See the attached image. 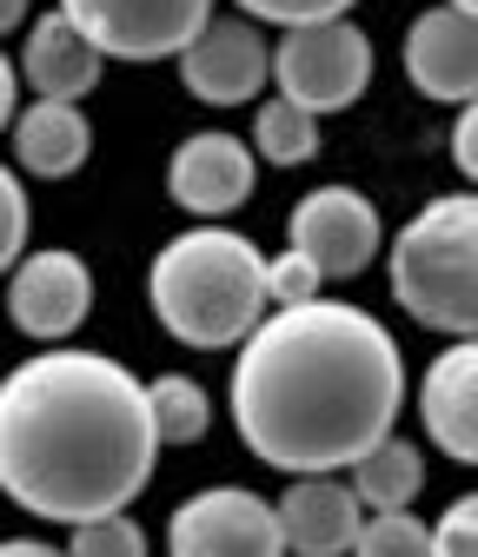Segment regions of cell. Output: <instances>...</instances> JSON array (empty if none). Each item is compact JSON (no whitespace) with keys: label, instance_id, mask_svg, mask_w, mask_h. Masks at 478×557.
Returning <instances> with one entry per match:
<instances>
[{"label":"cell","instance_id":"11","mask_svg":"<svg viewBox=\"0 0 478 557\" xmlns=\"http://www.w3.org/2000/svg\"><path fill=\"white\" fill-rule=\"evenodd\" d=\"M253 180H259V160L240 133H186L173 160H167V199L180 213H199V220H226L253 199Z\"/></svg>","mask_w":478,"mask_h":557},{"label":"cell","instance_id":"3","mask_svg":"<svg viewBox=\"0 0 478 557\" xmlns=\"http://www.w3.org/2000/svg\"><path fill=\"white\" fill-rule=\"evenodd\" d=\"M147 299H154V319L180 345L226 352V345H240L272 312L266 306V252L220 220L173 233L147 265Z\"/></svg>","mask_w":478,"mask_h":557},{"label":"cell","instance_id":"29","mask_svg":"<svg viewBox=\"0 0 478 557\" xmlns=\"http://www.w3.org/2000/svg\"><path fill=\"white\" fill-rule=\"evenodd\" d=\"M27 8H34V0H0V34H14V27H27Z\"/></svg>","mask_w":478,"mask_h":557},{"label":"cell","instance_id":"9","mask_svg":"<svg viewBox=\"0 0 478 557\" xmlns=\"http://www.w3.org/2000/svg\"><path fill=\"white\" fill-rule=\"evenodd\" d=\"M180 87L199 107H246L272 87V40L246 14H213L180 53Z\"/></svg>","mask_w":478,"mask_h":557},{"label":"cell","instance_id":"24","mask_svg":"<svg viewBox=\"0 0 478 557\" xmlns=\"http://www.w3.org/2000/svg\"><path fill=\"white\" fill-rule=\"evenodd\" d=\"M319 286H326V278H319L312 259H299L293 246H286L280 259H266V306H306V299H319Z\"/></svg>","mask_w":478,"mask_h":557},{"label":"cell","instance_id":"12","mask_svg":"<svg viewBox=\"0 0 478 557\" xmlns=\"http://www.w3.org/2000/svg\"><path fill=\"white\" fill-rule=\"evenodd\" d=\"M405 81L439 107H465L478 100V21L458 8H426L405 27Z\"/></svg>","mask_w":478,"mask_h":557},{"label":"cell","instance_id":"14","mask_svg":"<svg viewBox=\"0 0 478 557\" xmlns=\"http://www.w3.org/2000/svg\"><path fill=\"white\" fill-rule=\"evenodd\" d=\"M419 418H426V438L445 458L478 465V338H452L445 352L426 366Z\"/></svg>","mask_w":478,"mask_h":557},{"label":"cell","instance_id":"15","mask_svg":"<svg viewBox=\"0 0 478 557\" xmlns=\"http://www.w3.org/2000/svg\"><path fill=\"white\" fill-rule=\"evenodd\" d=\"M100 74H107V53H100L74 21H66L60 8L27 27L21 81L34 87V100H74V107H81V100L100 87Z\"/></svg>","mask_w":478,"mask_h":557},{"label":"cell","instance_id":"13","mask_svg":"<svg viewBox=\"0 0 478 557\" xmlns=\"http://www.w3.org/2000/svg\"><path fill=\"white\" fill-rule=\"evenodd\" d=\"M280 511V537L293 557H353L366 505L353 498V484L339 471H312V478H286V492L272 498Z\"/></svg>","mask_w":478,"mask_h":557},{"label":"cell","instance_id":"21","mask_svg":"<svg viewBox=\"0 0 478 557\" xmlns=\"http://www.w3.org/2000/svg\"><path fill=\"white\" fill-rule=\"evenodd\" d=\"M66 557H147V531L126 511H107L87 524H66Z\"/></svg>","mask_w":478,"mask_h":557},{"label":"cell","instance_id":"22","mask_svg":"<svg viewBox=\"0 0 478 557\" xmlns=\"http://www.w3.org/2000/svg\"><path fill=\"white\" fill-rule=\"evenodd\" d=\"M27 233H34V206H27V186L21 173L0 160V278L14 272V259L27 252Z\"/></svg>","mask_w":478,"mask_h":557},{"label":"cell","instance_id":"18","mask_svg":"<svg viewBox=\"0 0 478 557\" xmlns=\"http://www.w3.org/2000/svg\"><path fill=\"white\" fill-rule=\"evenodd\" d=\"M253 160H266V166H306V160H319V113H306V107H293V100H259V113H253Z\"/></svg>","mask_w":478,"mask_h":557},{"label":"cell","instance_id":"8","mask_svg":"<svg viewBox=\"0 0 478 557\" xmlns=\"http://www.w3.org/2000/svg\"><path fill=\"white\" fill-rule=\"evenodd\" d=\"M286 246L299 259H312L319 278H359L379 259L385 226H379V206L359 186H312L286 220Z\"/></svg>","mask_w":478,"mask_h":557},{"label":"cell","instance_id":"2","mask_svg":"<svg viewBox=\"0 0 478 557\" xmlns=\"http://www.w3.org/2000/svg\"><path fill=\"white\" fill-rule=\"evenodd\" d=\"M147 379L107 352L47 345L0 379V492L47 524L126 511L154 484Z\"/></svg>","mask_w":478,"mask_h":557},{"label":"cell","instance_id":"27","mask_svg":"<svg viewBox=\"0 0 478 557\" xmlns=\"http://www.w3.org/2000/svg\"><path fill=\"white\" fill-rule=\"evenodd\" d=\"M14 113H21V66L0 53V133L14 126Z\"/></svg>","mask_w":478,"mask_h":557},{"label":"cell","instance_id":"16","mask_svg":"<svg viewBox=\"0 0 478 557\" xmlns=\"http://www.w3.org/2000/svg\"><path fill=\"white\" fill-rule=\"evenodd\" d=\"M8 133H14V166L34 180H74L94 160V126L74 100H27Z\"/></svg>","mask_w":478,"mask_h":557},{"label":"cell","instance_id":"30","mask_svg":"<svg viewBox=\"0 0 478 557\" xmlns=\"http://www.w3.org/2000/svg\"><path fill=\"white\" fill-rule=\"evenodd\" d=\"M445 8H458V14H471V21H478V0H445Z\"/></svg>","mask_w":478,"mask_h":557},{"label":"cell","instance_id":"6","mask_svg":"<svg viewBox=\"0 0 478 557\" xmlns=\"http://www.w3.org/2000/svg\"><path fill=\"white\" fill-rule=\"evenodd\" d=\"M167 557H286L280 511L246 484H207L167 518Z\"/></svg>","mask_w":478,"mask_h":557},{"label":"cell","instance_id":"1","mask_svg":"<svg viewBox=\"0 0 478 557\" xmlns=\"http://www.w3.org/2000/svg\"><path fill=\"white\" fill-rule=\"evenodd\" d=\"M233 425L240 445L286 471H346L385 432H399L405 405V359L399 338L346 299L272 306L246 338L233 366Z\"/></svg>","mask_w":478,"mask_h":557},{"label":"cell","instance_id":"19","mask_svg":"<svg viewBox=\"0 0 478 557\" xmlns=\"http://www.w3.org/2000/svg\"><path fill=\"white\" fill-rule=\"evenodd\" d=\"M147 411H154V438H160V445H199V438H207V425H213L207 385L186 379V372L147 379Z\"/></svg>","mask_w":478,"mask_h":557},{"label":"cell","instance_id":"25","mask_svg":"<svg viewBox=\"0 0 478 557\" xmlns=\"http://www.w3.org/2000/svg\"><path fill=\"white\" fill-rule=\"evenodd\" d=\"M432 557H478V492L452 498L432 524Z\"/></svg>","mask_w":478,"mask_h":557},{"label":"cell","instance_id":"23","mask_svg":"<svg viewBox=\"0 0 478 557\" xmlns=\"http://www.w3.org/2000/svg\"><path fill=\"white\" fill-rule=\"evenodd\" d=\"M233 8L266 27H312V21H346L359 0H233Z\"/></svg>","mask_w":478,"mask_h":557},{"label":"cell","instance_id":"7","mask_svg":"<svg viewBox=\"0 0 478 557\" xmlns=\"http://www.w3.org/2000/svg\"><path fill=\"white\" fill-rule=\"evenodd\" d=\"M107 60H180L186 40L213 21V0H60Z\"/></svg>","mask_w":478,"mask_h":557},{"label":"cell","instance_id":"26","mask_svg":"<svg viewBox=\"0 0 478 557\" xmlns=\"http://www.w3.org/2000/svg\"><path fill=\"white\" fill-rule=\"evenodd\" d=\"M452 160H458V173L478 186V100H465V107H458V126H452Z\"/></svg>","mask_w":478,"mask_h":557},{"label":"cell","instance_id":"5","mask_svg":"<svg viewBox=\"0 0 478 557\" xmlns=\"http://www.w3.org/2000/svg\"><path fill=\"white\" fill-rule=\"evenodd\" d=\"M272 87L280 100L306 107V113H346L366 100L372 87V40L366 27L346 21H312V27H280L272 40Z\"/></svg>","mask_w":478,"mask_h":557},{"label":"cell","instance_id":"10","mask_svg":"<svg viewBox=\"0 0 478 557\" xmlns=\"http://www.w3.org/2000/svg\"><path fill=\"white\" fill-rule=\"evenodd\" d=\"M94 312V272L81 252L66 246H40V252H21L14 272H8V319L40 338V345H66Z\"/></svg>","mask_w":478,"mask_h":557},{"label":"cell","instance_id":"4","mask_svg":"<svg viewBox=\"0 0 478 557\" xmlns=\"http://www.w3.org/2000/svg\"><path fill=\"white\" fill-rule=\"evenodd\" d=\"M392 299L426 332L478 338V193H439L385 252Z\"/></svg>","mask_w":478,"mask_h":557},{"label":"cell","instance_id":"20","mask_svg":"<svg viewBox=\"0 0 478 557\" xmlns=\"http://www.w3.org/2000/svg\"><path fill=\"white\" fill-rule=\"evenodd\" d=\"M353 557H432V524L413 511H366Z\"/></svg>","mask_w":478,"mask_h":557},{"label":"cell","instance_id":"28","mask_svg":"<svg viewBox=\"0 0 478 557\" xmlns=\"http://www.w3.org/2000/svg\"><path fill=\"white\" fill-rule=\"evenodd\" d=\"M0 557H66V550L47 537H0Z\"/></svg>","mask_w":478,"mask_h":557},{"label":"cell","instance_id":"17","mask_svg":"<svg viewBox=\"0 0 478 557\" xmlns=\"http://www.w3.org/2000/svg\"><path fill=\"white\" fill-rule=\"evenodd\" d=\"M353 478V498L366 505V511H413V498L426 492V451L419 445H405L399 432H385L366 458H353L346 465Z\"/></svg>","mask_w":478,"mask_h":557}]
</instances>
